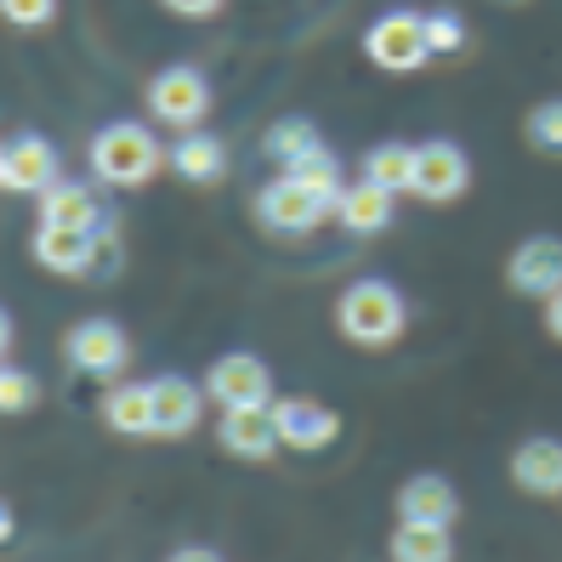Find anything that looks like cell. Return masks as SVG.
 Here are the masks:
<instances>
[{"label": "cell", "mask_w": 562, "mask_h": 562, "mask_svg": "<svg viewBox=\"0 0 562 562\" xmlns=\"http://www.w3.org/2000/svg\"><path fill=\"white\" fill-rule=\"evenodd\" d=\"M148 386H154V432L159 438H188L193 426H200V409H205L200 386L182 381V375H159Z\"/></svg>", "instance_id": "obj_14"}, {"label": "cell", "mask_w": 562, "mask_h": 562, "mask_svg": "<svg viewBox=\"0 0 562 562\" xmlns=\"http://www.w3.org/2000/svg\"><path fill=\"white\" fill-rule=\"evenodd\" d=\"M69 358L86 375H114V370L131 363V341H125V329L114 318H86V324L69 329Z\"/></svg>", "instance_id": "obj_11"}, {"label": "cell", "mask_w": 562, "mask_h": 562, "mask_svg": "<svg viewBox=\"0 0 562 562\" xmlns=\"http://www.w3.org/2000/svg\"><path fill=\"white\" fill-rule=\"evenodd\" d=\"M41 404V381L23 370H0V415H23Z\"/></svg>", "instance_id": "obj_27"}, {"label": "cell", "mask_w": 562, "mask_h": 562, "mask_svg": "<svg viewBox=\"0 0 562 562\" xmlns=\"http://www.w3.org/2000/svg\"><path fill=\"white\" fill-rule=\"evenodd\" d=\"M426 46H432V57H443V52H460V46H467V23H460V12H449V7L426 12Z\"/></svg>", "instance_id": "obj_26"}, {"label": "cell", "mask_w": 562, "mask_h": 562, "mask_svg": "<svg viewBox=\"0 0 562 562\" xmlns=\"http://www.w3.org/2000/svg\"><path fill=\"white\" fill-rule=\"evenodd\" d=\"M284 177L313 188L318 200H329V205L341 200V165H336V154H329V148H313V154H302L295 165H284Z\"/></svg>", "instance_id": "obj_23"}, {"label": "cell", "mask_w": 562, "mask_h": 562, "mask_svg": "<svg viewBox=\"0 0 562 562\" xmlns=\"http://www.w3.org/2000/svg\"><path fill=\"white\" fill-rule=\"evenodd\" d=\"M363 177L392 188V193H409V182H415V148L409 143H375L370 154H363Z\"/></svg>", "instance_id": "obj_22"}, {"label": "cell", "mask_w": 562, "mask_h": 562, "mask_svg": "<svg viewBox=\"0 0 562 562\" xmlns=\"http://www.w3.org/2000/svg\"><path fill=\"white\" fill-rule=\"evenodd\" d=\"M0 18L18 23V29H41L57 18V0H0Z\"/></svg>", "instance_id": "obj_28"}, {"label": "cell", "mask_w": 562, "mask_h": 562, "mask_svg": "<svg viewBox=\"0 0 562 562\" xmlns=\"http://www.w3.org/2000/svg\"><path fill=\"white\" fill-rule=\"evenodd\" d=\"M546 329H551V341H562V290L546 302Z\"/></svg>", "instance_id": "obj_31"}, {"label": "cell", "mask_w": 562, "mask_h": 562, "mask_svg": "<svg viewBox=\"0 0 562 562\" xmlns=\"http://www.w3.org/2000/svg\"><path fill=\"white\" fill-rule=\"evenodd\" d=\"M467 182H472V165H467V154H460L454 143H420L415 148V182H409L415 200L449 205V200L467 193Z\"/></svg>", "instance_id": "obj_9"}, {"label": "cell", "mask_w": 562, "mask_h": 562, "mask_svg": "<svg viewBox=\"0 0 562 562\" xmlns=\"http://www.w3.org/2000/svg\"><path fill=\"white\" fill-rule=\"evenodd\" d=\"M7 535H12V512H7V506H0V540H7Z\"/></svg>", "instance_id": "obj_33"}, {"label": "cell", "mask_w": 562, "mask_h": 562, "mask_svg": "<svg viewBox=\"0 0 562 562\" xmlns=\"http://www.w3.org/2000/svg\"><path fill=\"white\" fill-rule=\"evenodd\" d=\"M91 171L103 177L109 188H143V182L159 171L154 131H143L137 120L103 125V131H97V143H91Z\"/></svg>", "instance_id": "obj_2"}, {"label": "cell", "mask_w": 562, "mask_h": 562, "mask_svg": "<svg viewBox=\"0 0 562 562\" xmlns=\"http://www.w3.org/2000/svg\"><path fill=\"white\" fill-rule=\"evenodd\" d=\"M103 420L114 426V432L125 438H148L154 432V386L143 381H131V386H114L109 398H103Z\"/></svg>", "instance_id": "obj_20"}, {"label": "cell", "mask_w": 562, "mask_h": 562, "mask_svg": "<svg viewBox=\"0 0 562 562\" xmlns=\"http://www.w3.org/2000/svg\"><path fill=\"white\" fill-rule=\"evenodd\" d=\"M171 171L182 182H222L227 177V148L211 137V131H182V143L171 148Z\"/></svg>", "instance_id": "obj_19"}, {"label": "cell", "mask_w": 562, "mask_h": 562, "mask_svg": "<svg viewBox=\"0 0 562 562\" xmlns=\"http://www.w3.org/2000/svg\"><path fill=\"white\" fill-rule=\"evenodd\" d=\"M52 182H57V148L46 137L7 143V171H0V188H12V193H46Z\"/></svg>", "instance_id": "obj_15"}, {"label": "cell", "mask_w": 562, "mask_h": 562, "mask_svg": "<svg viewBox=\"0 0 562 562\" xmlns=\"http://www.w3.org/2000/svg\"><path fill=\"white\" fill-rule=\"evenodd\" d=\"M35 261L46 273H63V279H86L97 261H120V245L109 227H97V234H75V227H52L41 222L35 227Z\"/></svg>", "instance_id": "obj_3"}, {"label": "cell", "mask_w": 562, "mask_h": 562, "mask_svg": "<svg viewBox=\"0 0 562 562\" xmlns=\"http://www.w3.org/2000/svg\"><path fill=\"white\" fill-rule=\"evenodd\" d=\"M512 483L535 501H557L562 494V443L557 438H528L512 449Z\"/></svg>", "instance_id": "obj_13"}, {"label": "cell", "mask_w": 562, "mask_h": 562, "mask_svg": "<svg viewBox=\"0 0 562 562\" xmlns=\"http://www.w3.org/2000/svg\"><path fill=\"white\" fill-rule=\"evenodd\" d=\"M165 12H177V18H216L222 12V0H159Z\"/></svg>", "instance_id": "obj_29"}, {"label": "cell", "mask_w": 562, "mask_h": 562, "mask_svg": "<svg viewBox=\"0 0 562 562\" xmlns=\"http://www.w3.org/2000/svg\"><path fill=\"white\" fill-rule=\"evenodd\" d=\"M313 148H324V143H318V131H313L307 120H279V125L268 131V154H273L279 165H295V159L313 154Z\"/></svg>", "instance_id": "obj_24"}, {"label": "cell", "mask_w": 562, "mask_h": 562, "mask_svg": "<svg viewBox=\"0 0 562 562\" xmlns=\"http://www.w3.org/2000/svg\"><path fill=\"white\" fill-rule=\"evenodd\" d=\"M7 347H12V318L0 313V358H7Z\"/></svg>", "instance_id": "obj_32"}, {"label": "cell", "mask_w": 562, "mask_h": 562, "mask_svg": "<svg viewBox=\"0 0 562 562\" xmlns=\"http://www.w3.org/2000/svg\"><path fill=\"white\" fill-rule=\"evenodd\" d=\"M41 222L75 227V234H97V227H103V211H97L91 188H80V182H52V188L41 193Z\"/></svg>", "instance_id": "obj_18"}, {"label": "cell", "mask_w": 562, "mask_h": 562, "mask_svg": "<svg viewBox=\"0 0 562 562\" xmlns=\"http://www.w3.org/2000/svg\"><path fill=\"white\" fill-rule=\"evenodd\" d=\"M273 426H279V443L284 449H302V454L329 449V443L341 438V415L329 409V404H318V398H279L273 404Z\"/></svg>", "instance_id": "obj_10"}, {"label": "cell", "mask_w": 562, "mask_h": 562, "mask_svg": "<svg viewBox=\"0 0 562 562\" xmlns=\"http://www.w3.org/2000/svg\"><path fill=\"white\" fill-rule=\"evenodd\" d=\"M392 562H454L449 528H432V522H398V535H392Z\"/></svg>", "instance_id": "obj_21"}, {"label": "cell", "mask_w": 562, "mask_h": 562, "mask_svg": "<svg viewBox=\"0 0 562 562\" xmlns=\"http://www.w3.org/2000/svg\"><path fill=\"white\" fill-rule=\"evenodd\" d=\"M216 443L234 454V460H273L284 449L279 443V426H273V404L268 409H222Z\"/></svg>", "instance_id": "obj_12"}, {"label": "cell", "mask_w": 562, "mask_h": 562, "mask_svg": "<svg viewBox=\"0 0 562 562\" xmlns=\"http://www.w3.org/2000/svg\"><path fill=\"white\" fill-rule=\"evenodd\" d=\"M165 562H222L216 551H205V546H182V551H171Z\"/></svg>", "instance_id": "obj_30"}, {"label": "cell", "mask_w": 562, "mask_h": 562, "mask_svg": "<svg viewBox=\"0 0 562 562\" xmlns=\"http://www.w3.org/2000/svg\"><path fill=\"white\" fill-rule=\"evenodd\" d=\"M522 137H528V148H540V154L562 159V97H551V103H540L535 114H528Z\"/></svg>", "instance_id": "obj_25"}, {"label": "cell", "mask_w": 562, "mask_h": 562, "mask_svg": "<svg viewBox=\"0 0 562 562\" xmlns=\"http://www.w3.org/2000/svg\"><path fill=\"white\" fill-rule=\"evenodd\" d=\"M205 392H211V404H222V409H268L273 404V375H268L261 358L227 352V358L211 363Z\"/></svg>", "instance_id": "obj_6"}, {"label": "cell", "mask_w": 562, "mask_h": 562, "mask_svg": "<svg viewBox=\"0 0 562 562\" xmlns=\"http://www.w3.org/2000/svg\"><path fill=\"white\" fill-rule=\"evenodd\" d=\"M363 57L375 63L386 75H415L432 46H426V18L420 12H386L370 23V35H363Z\"/></svg>", "instance_id": "obj_4"}, {"label": "cell", "mask_w": 562, "mask_h": 562, "mask_svg": "<svg viewBox=\"0 0 562 562\" xmlns=\"http://www.w3.org/2000/svg\"><path fill=\"white\" fill-rule=\"evenodd\" d=\"M148 109L154 120L177 125V131H193L205 114H211V86L200 69H188V63H177V69H159L148 80Z\"/></svg>", "instance_id": "obj_5"}, {"label": "cell", "mask_w": 562, "mask_h": 562, "mask_svg": "<svg viewBox=\"0 0 562 562\" xmlns=\"http://www.w3.org/2000/svg\"><path fill=\"white\" fill-rule=\"evenodd\" d=\"M506 284L528 302H551L562 290V239L557 234H528L512 256H506Z\"/></svg>", "instance_id": "obj_7"}, {"label": "cell", "mask_w": 562, "mask_h": 562, "mask_svg": "<svg viewBox=\"0 0 562 562\" xmlns=\"http://www.w3.org/2000/svg\"><path fill=\"white\" fill-rule=\"evenodd\" d=\"M336 211L329 200H318L313 188H302V182H290V177H273L268 188L256 193V216L273 227V234H313V227Z\"/></svg>", "instance_id": "obj_8"}, {"label": "cell", "mask_w": 562, "mask_h": 562, "mask_svg": "<svg viewBox=\"0 0 562 562\" xmlns=\"http://www.w3.org/2000/svg\"><path fill=\"white\" fill-rule=\"evenodd\" d=\"M336 216H341V227H352V234H381V227L392 222V188L358 177L352 188H341Z\"/></svg>", "instance_id": "obj_17"}, {"label": "cell", "mask_w": 562, "mask_h": 562, "mask_svg": "<svg viewBox=\"0 0 562 562\" xmlns=\"http://www.w3.org/2000/svg\"><path fill=\"white\" fill-rule=\"evenodd\" d=\"M460 517V501H454V488L449 477H432V472H420L398 488V522H432V528H454Z\"/></svg>", "instance_id": "obj_16"}, {"label": "cell", "mask_w": 562, "mask_h": 562, "mask_svg": "<svg viewBox=\"0 0 562 562\" xmlns=\"http://www.w3.org/2000/svg\"><path fill=\"white\" fill-rule=\"evenodd\" d=\"M0 171H7V143H0Z\"/></svg>", "instance_id": "obj_34"}, {"label": "cell", "mask_w": 562, "mask_h": 562, "mask_svg": "<svg viewBox=\"0 0 562 562\" xmlns=\"http://www.w3.org/2000/svg\"><path fill=\"white\" fill-rule=\"evenodd\" d=\"M404 324H409L404 295L392 290L386 279H358V284L341 290V302H336V329L347 341H358V347H392L404 336Z\"/></svg>", "instance_id": "obj_1"}]
</instances>
